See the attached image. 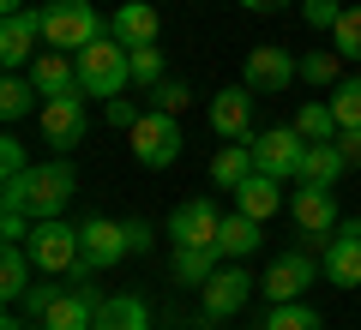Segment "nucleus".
Listing matches in <instances>:
<instances>
[{
	"instance_id": "f257e3e1",
	"label": "nucleus",
	"mask_w": 361,
	"mask_h": 330,
	"mask_svg": "<svg viewBox=\"0 0 361 330\" xmlns=\"http://www.w3.org/2000/svg\"><path fill=\"white\" fill-rule=\"evenodd\" d=\"M78 192V174L66 156H49V163H30L18 180H0V204L6 210H30L42 222V216H61L66 198Z\"/></svg>"
},
{
	"instance_id": "f03ea898",
	"label": "nucleus",
	"mask_w": 361,
	"mask_h": 330,
	"mask_svg": "<svg viewBox=\"0 0 361 330\" xmlns=\"http://www.w3.org/2000/svg\"><path fill=\"white\" fill-rule=\"evenodd\" d=\"M78 78H85V96H121L133 84V49L115 37H97L90 49H78Z\"/></svg>"
},
{
	"instance_id": "7ed1b4c3",
	"label": "nucleus",
	"mask_w": 361,
	"mask_h": 330,
	"mask_svg": "<svg viewBox=\"0 0 361 330\" xmlns=\"http://www.w3.org/2000/svg\"><path fill=\"white\" fill-rule=\"evenodd\" d=\"M37 18H42V42L49 49H66V54L90 49V42L103 37V18H97L90 0H49Z\"/></svg>"
},
{
	"instance_id": "20e7f679",
	"label": "nucleus",
	"mask_w": 361,
	"mask_h": 330,
	"mask_svg": "<svg viewBox=\"0 0 361 330\" xmlns=\"http://www.w3.org/2000/svg\"><path fill=\"white\" fill-rule=\"evenodd\" d=\"M301 78V61L283 49V42H259V49H247V66H241V84L253 90V96H283L289 84Z\"/></svg>"
},
{
	"instance_id": "39448f33",
	"label": "nucleus",
	"mask_w": 361,
	"mask_h": 330,
	"mask_svg": "<svg viewBox=\"0 0 361 330\" xmlns=\"http://www.w3.org/2000/svg\"><path fill=\"white\" fill-rule=\"evenodd\" d=\"M37 127H42V139L54 144V156H73L78 144H85V132H90L85 96H42V108H37Z\"/></svg>"
},
{
	"instance_id": "423d86ee",
	"label": "nucleus",
	"mask_w": 361,
	"mask_h": 330,
	"mask_svg": "<svg viewBox=\"0 0 361 330\" xmlns=\"http://www.w3.org/2000/svg\"><path fill=\"white\" fill-rule=\"evenodd\" d=\"M127 253H133L127 222H115V216H85L78 222V265L85 270H115Z\"/></svg>"
},
{
	"instance_id": "0eeeda50",
	"label": "nucleus",
	"mask_w": 361,
	"mask_h": 330,
	"mask_svg": "<svg viewBox=\"0 0 361 330\" xmlns=\"http://www.w3.org/2000/svg\"><path fill=\"white\" fill-rule=\"evenodd\" d=\"M25 246H30V258H37L42 277H66V270L78 265V229H73V222H61V216H42Z\"/></svg>"
},
{
	"instance_id": "6e6552de",
	"label": "nucleus",
	"mask_w": 361,
	"mask_h": 330,
	"mask_svg": "<svg viewBox=\"0 0 361 330\" xmlns=\"http://www.w3.org/2000/svg\"><path fill=\"white\" fill-rule=\"evenodd\" d=\"M247 144H253V168H259V174H277V180H295V174H301L307 139L295 132V120H289V127L259 132V139H247Z\"/></svg>"
},
{
	"instance_id": "1a4fd4ad",
	"label": "nucleus",
	"mask_w": 361,
	"mask_h": 330,
	"mask_svg": "<svg viewBox=\"0 0 361 330\" xmlns=\"http://www.w3.org/2000/svg\"><path fill=\"white\" fill-rule=\"evenodd\" d=\"M133 156H139V168H169L180 156V120L145 108L139 127H133Z\"/></svg>"
},
{
	"instance_id": "9d476101",
	"label": "nucleus",
	"mask_w": 361,
	"mask_h": 330,
	"mask_svg": "<svg viewBox=\"0 0 361 330\" xmlns=\"http://www.w3.org/2000/svg\"><path fill=\"white\" fill-rule=\"evenodd\" d=\"M289 216H295V229L307 234V241H331L337 234V192L331 186H307V180H295V192H289Z\"/></svg>"
},
{
	"instance_id": "9b49d317",
	"label": "nucleus",
	"mask_w": 361,
	"mask_h": 330,
	"mask_svg": "<svg viewBox=\"0 0 361 330\" xmlns=\"http://www.w3.org/2000/svg\"><path fill=\"white\" fill-rule=\"evenodd\" d=\"M313 282H319V265H313L307 253H277L265 265V282H259V288H265V300L277 306V300H301Z\"/></svg>"
},
{
	"instance_id": "f8f14e48",
	"label": "nucleus",
	"mask_w": 361,
	"mask_h": 330,
	"mask_svg": "<svg viewBox=\"0 0 361 330\" xmlns=\"http://www.w3.org/2000/svg\"><path fill=\"white\" fill-rule=\"evenodd\" d=\"M211 132H217L223 144H247L253 139V90L247 84H229L211 96Z\"/></svg>"
},
{
	"instance_id": "ddd939ff",
	"label": "nucleus",
	"mask_w": 361,
	"mask_h": 330,
	"mask_svg": "<svg viewBox=\"0 0 361 330\" xmlns=\"http://www.w3.org/2000/svg\"><path fill=\"white\" fill-rule=\"evenodd\" d=\"M217 229H223V210L211 198H187L169 216V241L175 246H217Z\"/></svg>"
},
{
	"instance_id": "4468645a",
	"label": "nucleus",
	"mask_w": 361,
	"mask_h": 330,
	"mask_svg": "<svg viewBox=\"0 0 361 330\" xmlns=\"http://www.w3.org/2000/svg\"><path fill=\"white\" fill-rule=\"evenodd\" d=\"M253 288H259V282L247 277L235 258H229V265H217V270H211V282H205V294H199V300H205V318H235Z\"/></svg>"
},
{
	"instance_id": "2eb2a0df",
	"label": "nucleus",
	"mask_w": 361,
	"mask_h": 330,
	"mask_svg": "<svg viewBox=\"0 0 361 330\" xmlns=\"http://www.w3.org/2000/svg\"><path fill=\"white\" fill-rule=\"evenodd\" d=\"M30 72V84L42 90V96H85V78H78V54H66V49H42L37 61L25 66Z\"/></svg>"
},
{
	"instance_id": "dca6fc26",
	"label": "nucleus",
	"mask_w": 361,
	"mask_h": 330,
	"mask_svg": "<svg viewBox=\"0 0 361 330\" xmlns=\"http://www.w3.org/2000/svg\"><path fill=\"white\" fill-rule=\"evenodd\" d=\"M325 282L337 288H361V222H337V234L325 241Z\"/></svg>"
},
{
	"instance_id": "f3484780",
	"label": "nucleus",
	"mask_w": 361,
	"mask_h": 330,
	"mask_svg": "<svg viewBox=\"0 0 361 330\" xmlns=\"http://www.w3.org/2000/svg\"><path fill=\"white\" fill-rule=\"evenodd\" d=\"M163 18H157V0H121V13L109 18V37L127 42V49H151Z\"/></svg>"
},
{
	"instance_id": "a211bd4d",
	"label": "nucleus",
	"mask_w": 361,
	"mask_h": 330,
	"mask_svg": "<svg viewBox=\"0 0 361 330\" xmlns=\"http://www.w3.org/2000/svg\"><path fill=\"white\" fill-rule=\"evenodd\" d=\"M37 42H42V18L37 13L6 18V25H0V61H6V72H25V66L37 61Z\"/></svg>"
},
{
	"instance_id": "6ab92c4d",
	"label": "nucleus",
	"mask_w": 361,
	"mask_h": 330,
	"mask_svg": "<svg viewBox=\"0 0 361 330\" xmlns=\"http://www.w3.org/2000/svg\"><path fill=\"white\" fill-rule=\"evenodd\" d=\"M97 288H61L54 294V306L42 312V324L49 330H97Z\"/></svg>"
},
{
	"instance_id": "aec40b11",
	"label": "nucleus",
	"mask_w": 361,
	"mask_h": 330,
	"mask_svg": "<svg viewBox=\"0 0 361 330\" xmlns=\"http://www.w3.org/2000/svg\"><path fill=\"white\" fill-rule=\"evenodd\" d=\"M277 186H283L277 174H259V168H253V174L235 186V210L259 216V222H265V216H277V204H283V192H277Z\"/></svg>"
},
{
	"instance_id": "412c9836",
	"label": "nucleus",
	"mask_w": 361,
	"mask_h": 330,
	"mask_svg": "<svg viewBox=\"0 0 361 330\" xmlns=\"http://www.w3.org/2000/svg\"><path fill=\"white\" fill-rule=\"evenodd\" d=\"M217 253L223 258H253L259 253V216H247V210H229L223 216V229H217Z\"/></svg>"
},
{
	"instance_id": "4be33fe9",
	"label": "nucleus",
	"mask_w": 361,
	"mask_h": 330,
	"mask_svg": "<svg viewBox=\"0 0 361 330\" xmlns=\"http://www.w3.org/2000/svg\"><path fill=\"white\" fill-rule=\"evenodd\" d=\"M97 330H151V306H145L139 294H103Z\"/></svg>"
},
{
	"instance_id": "5701e85b",
	"label": "nucleus",
	"mask_w": 361,
	"mask_h": 330,
	"mask_svg": "<svg viewBox=\"0 0 361 330\" xmlns=\"http://www.w3.org/2000/svg\"><path fill=\"white\" fill-rule=\"evenodd\" d=\"M30 265H37V258H30V246H25V241H6V246H0V282H6L0 294H6L13 306L25 300L30 282H37V277H30Z\"/></svg>"
},
{
	"instance_id": "b1692460",
	"label": "nucleus",
	"mask_w": 361,
	"mask_h": 330,
	"mask_svg": "<svg viewBox=\"0 0 361 330\" xmlns=\"http://www.w3.org/2000/svg\"><path fill=\"white\" fill-rule=\"evenodd\" d=\"M343 168H349V156L337 151V139H331V144H307L295 180H307V186H337V174H343Z\"/></svg>"
},
{
	"instance_id": "393cba45",
	"label": "nucleus",
	"mask_w": 361,
	"mask_h": 330,
	"mask_svg": "<svg viewBox=\"0 0 361 330\" xmlns=\"http://www.w3.org/2000/svg\"><path fill=\"white\" fill-rule=\"evenodd\" d=\"M217 246H175V282L180 288H205L211 270H217Z\"/></svg>"
},
{
	"instance_id": "a878e982",
	"label": "nucleus",
	"mask_w": 361,
	"mask_h": 330,
	"mask_svg": "<svg viewBox=\"0 0 361 330\" xmlns=\"http://www.w3.org/2000/svg\"><path fill=\"white\" fill-rule=\"evenodd\" d=\"M247 174H253V144H223V151L211 156V180H217L223 192H235Z\"/></svg>"
},
{
	"instance_id": "bb28decb",
	"label": "nucleus",
	"mask_w": 361,
	"mask_h": 330,
	"mask_svg": "<svg viewBox=\"0 0 361 330\" xmlns=\"http://www.w3.org/2000/svg\"><path fill=\"white\" fill-rule=\"evenodd\" d=\"M295 132H301V139H307V144H331L337 139V115H331V102H301V108H295Z\"/></svg>"
},
{
	"instance_id": "cd10ccee",
	"label": "nucleus",
	"mask_w": 361,
	"mask_h": 330,
	"mask_svg": "<svg viewBox=\"0 0 361 330\" xmlns=\"http://www.w3.org/2000/svg\"><path fill=\"white\" fill-rule=\"evenodd\" d=\"M37 96H42V90L30 84V72H6V84H0V115H6V120H25L30 108H37Z\"/></svg>"
},
{
	"instance_id": "c85d7f7f",
	"label": "nucleus",
	"mask_w": 361,
	"mask_h": 330,
	"mask_svg": "<svg viewBox=\"0 0 361 330\" xmlns=\"http://www.w3.org/2000/svg\"><path fill=\"white\" fill-rule=\"evenodd\" d=\"M301 78H307V84H319V90L343 84V54H337V49H313V54H301Z\"/></svg>"
},
{
	"instance_id": "c756f323",
	"label": "nucleus",
	"mask_w": 361,
	"mask_h": 330,
	"mask_svg": "<svg viewBox=\"0 0 361 330\" xmlns=\"http://www.w3.org/2000/svg\"><path fill=\"white\" fill-rule=\"evenodd\" d=\"M331 115H337V132L361 127V78H343V84H331Z\"/></svg>"
},
{
	"instance_id": "7c9ffc66",
	"label": "nucleus",
	"mask_w": 361,
	"mask_h": 330,
	"mask_svg": "<svg viewBox=\"0 0 361 330\" xmlns=\"http://www.w3.org/2000/svg\"><path fill=\"white\" fill-rule=\"evenodd\" d=\"M265 330H325V324H319V312L307 300H277L271 318H265Z\"/></svg>"
},
{
	"instance_id": "2f4dec72",
	"label": "nucleus",
	"mask_w": 361,
	"mask_h": 330,
	"mask_svg": "<svg viewBox=\"0 0 361 330\" xmlns=\"http://www.w3.org/2000/svg\"><path fill=\"white\" fill-rule=\"evenodd\" d=\"M331 49L343 61H361V6H343V18L331 25Z\"/></svg>"
},
{
	"instance_id": "473e14b6",
	"label": "nucleus",
	"mask_w": 361,
	"mask_h": 330,
	"mask_svg": "<svg viewBox=\"0 0 361 330\" xmlns=\"http://www.w3.org/2000/svg\"><path fill=\"white\" fill-rule=\"evenodd\" d=\"M187 96H193V90H187V78H163V84H157L151 90V108H157V115H187Z\"/></svg>"
},
{
	"instance_id": "72a5a7b5",
	"label": "nucleus",
	"mask_w": 361,
	"mask_h": 330,
	"mask_svg": "<svg viewBox=\"0 0 361 330\" xmlns=\"http://www.w3.org/2000/svg\"><path fill=\"white\" fill-rule=\"evenodd\" d=\"M133 84H145V90H157L163 84V49H133Z\"/></svg>"
},
{
	"instance_id": "f704fd0d",
	"label": "nucleus",
	"mask_w": 361,
	"mask_h": 330,
	"mask_svg": "<svg viewBox=\"0 0 361 330\" xmlns=\"http://www.w3.org/2000/svg\"><path fill=\"white\" fill-rule=\"evenodd\" d=\"M25 168H30V151L18 139H0V180H18Z\"/></svg>"
},
{
	"instance_id": "c9c22d12",
	"label": "nucleus",
	"mask_w": 361,
	"mask_h": 330,
	"mask_svg": "<svg viewBox=\"0 0 361 330\" xmlns=\"http://www.w3.org/2000/svg\"><path fill=\"white\" fill-rule=\"evenodd\" d=\"M301 18H307L313 30H331L337 18H343V6H337V0H301Z\"/></svg>"
},
{
	"instance_id": "e433bc0d",
	"label": "nucleus",
	"mask_w": 361,
	"mask_h": 330,
	"mask_svg": "<svg viewBox=\"0 0 361 330\" xmlns=\"http://www.w3.org/2000/svg\"><path fill=\"white\" fill-rule=\"evenodd\" d=\"M103 115H109V127H121V132H133V127H139V108H133L127 96H109V108H103Z\"/></svg>"
},
{
	"instance_id": "4c0bfd02",
	"label": "nucleus",
	"mask_w": 361,
	"mask_h": 330,
	"mask_svg": "<svg viewBox=\"0 0 361 330\" xmlns=\"http://www.w3.org/2000/svg\"><path fill=\"white\" fill-rule=\"evenodd\" d=\"M127 246L133 253H151V222L145 216H127Z\"/></svg>"
},
{
	"instance_id": "58836bf2",
	"label": "nucleus",
	"mask_w": 361,
	"mask_h": 330,
	"mask_svg": "<svg viewBox=\"0 0 361 330\" xmlns=\"http://www.w3.org/2000/svg\"><path fill=\"white\" fill-rule=\"evenodd\" d=\"M54 294H61V288H49V282H42V288H37V282H30V294H25V300H18V306H30V312H49V306H54Z\"/></svg>"
},
{
	"instance_id": "ea45409f",
	"label": "nucleus",
	"mask_w": 361,
	"mask_h": 330,
	"mask_svg": "<svg viewBox=\"0 0 361 330\" xmlns=\"http://www.w3.org/2000/svg\"><path fill=\"white\" fill-rule=\"evenodd\" d=\"M337 151L349 156V168H361V127H349V132H337Z\"/></svg>"
},
{
	"instance_id": "a19ab883",
	"label": "nucleus",
	"mask_w": 361,
	"mask_h": 330,
	"mask_svg": "<svg viewBox=\"0 0 361 330\" xmlns=\"http://www.w3.org/2000/svg\"><path fill=\"white\" fill-rule=\"evenodd\" d=\"M241 6H247V13H283L289 0H241Z\"/></svg>"
},
{
	"instance_id": "79ce46f5",
	"label": "nucleus",
	"mask_w": 361,
	"mask_h": 330,
	"mask_svg": "<svg viewBox=\"0 0 361 330\" xmlns=\"http://www.w3.org/2000/svg\"><path fill=\"white\" fill-rule=\"evenodd\" d=\"M0 13L13 18V13H25V0H0Z\"/></svg>"
},
{
	"instance_id": "37998d69",
	"label": "nucleus",
	"mask_w": 361,
	"mask_h": 330,
	"mask_svg": "<svg viewBox=\"0 0 361 330\" xmlns=\"http://www.w3.org/2000/svg\"><path fill=\"white\" fill-rule=\"evenodd\" d=\"M0 330H30V324H18V318H6V324H0Z\"/></svg>"
}]
</instances>
